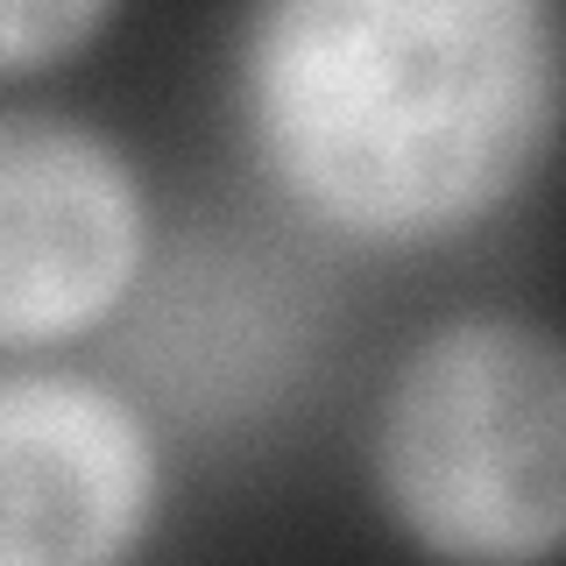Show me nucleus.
I'll return each mask as SVG.
<instances>
[{
    "label": "nucleus",
    "mask_w": 566,
    "mask_h": 566,
    "mask_svg": "<svg viewBox=\"0 0 566 566\" xmlns=\"http://www.w3.org/2000/svg\"><path fill=\"white\" fill-rule=\"evenodd\" d=\"M559 50V0H248L234 93L305 220L432 248L545 170Z\"/></svg>",
    "instance_id": "f257e3e1"
},
{
    "label": "nucleus",
    "mask_w": 566,
    "mask_h": 566,
    "mask_svg": "<svg viewBox=\"0 0 566 566\" xmlns=\"http://www.w3.org/2000/svg\"><path fill=\"white\" fill-rule=\"evenodd\" d=\"M376 489L439 559L531 566L566 531V361L538 318L460 312L403 354L376 418Z\"/></svg>",
    "instance_id": "f03ea898"
},
{
    "label": "nucleus",
    "mask_w": 566,
    "mask_h": 566,
    "mask_svg": "<svg viewBox=\"0 0 566 566\" xmlns=\"http://www.w3.org/2000/svg\"><path fill=\"white\" fill-rule=\"evenodd\" d=\"M149 270V191L106 128L0 106V347H57Z\"/></svg>",
    "instance_id": "7ed1b4c3"
},
{
    "label": "nucleus",
    "mask_w": 566,
    "mask_h": 566,
    "mask_svg": "<svg viewBox=\"0 0 566 566\" xmlns=\"http://www.w3.org/2000/svg\"><path fill=\"white\" fill-rule=\"evenodd\" d=\"M164 503V453L120 389L78 368L0 376V566L128 559Z\"/></svg>",
    "instance_id": "20e7f679"
},
{
    "label": "nucleus",
    "mask_w": 566,
    "mask_h": 566,
    "mask_svg": "<svg viewBox=\"0 0 566 566\" xmlns=\"http://www.w3.org/2000/svg\"><path fill=\"white\" fill-rule=\"evenodd\" d=\"M114 8L120 0H0V78H35L78 57L114 22Z\"/></svg>",
    "instance_id": "39448f33"
}]
</instances>
